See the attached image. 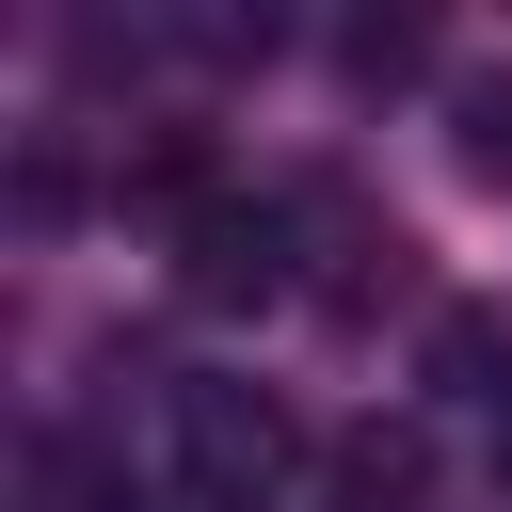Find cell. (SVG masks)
<instances>
[{
    "mask_svg": "<svg viewBox=\"0 0 512 512\" xmlns=\"http://www.w3.org/2000/svg\"><path fill=\"white\" fill-rule=\"evenodd\" d=\"M448 160H464L480 192H512V64H464V80H448Z\"/></svg>",
    "mask_w": 512,
    "mask_h": 512,
    "instance_id": "3957f363",
    "label": "cell"
},
{
    "mask_svg": "<svg viewBox=\"0 0 512 512\" xmlns=\"http://www.w3.org/2000/svg\"><path fill=\"white\" fill-rule=\"evenodd\" d=\"M112 432H128L112 448L128 512H256L288 480V416L224 368H144V400H112Z\"/></svg>",
    "mask_w": 512,
    "mask_h": 512,
    "instance_id": "6da1fadb",
    "label": "cell"
},
{
    "mask_svg": "<svg viewBox=\"0 0 512 512\" xmlns=\"http://www.w3.org/2000/svg\"><path fill=\"white\" fill-rule=\"evenodd\" d=\"M432 384H448V400H512V320H496V304H448V320H432Z\"/></svg>",
    "mask_w": 512,
    "mask_h": 512,
    "instance_id": "277c9868",
    "label": "cell"
},
{
    "mask_svg": "<svg viewBox=\"0 0 512 512\" xmlns=\"http://www.w3.org/2000/svg\"><path fill=\"white\" fill-rule=\"evenodd\" d=\"M176 288H192V304H272V288H288V208L192 192V208H176Z\"/></svg>",
    "mask_w": 512,
    "mask_h": 512,
    "instance_id": "7a4b0ae2",
    "label": "cell"
},
{
    "mask_svg": "<svg viewBox=\"0 0 512 512\" xmlns=\"http://www.w3.org/2000/svg\"><path fill=\"white\" fill-rule=\"evenodd\" d=\"M416 480H432L416 432H352V448H336V496H352V512H416Z\"/></svg>",
    "mask_w": 512,
    "mask_h": 512,
    "instance_id": "5b68a950",
    "label": "cell"
}]
</instances>
